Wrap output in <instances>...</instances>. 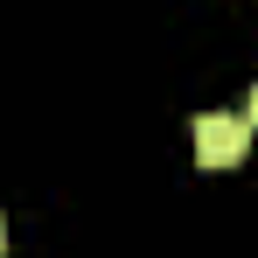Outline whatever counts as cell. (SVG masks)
<instances>
[{"label":"cell","instance_id":"6da1fadb","mask_svg":"<svg viewBox=\"0 0 258 258\" xmlns=\"http://www.w3.org/2000/svg\"><path fill=\"white\" fill-rule=\"evenodd\" d=\"M244 147H251V126L244 119H230V112H203L196 119V161L203 168H237Z\"/></svg>","mask_w":258,"mask_h":258},{"label":"cell","instance_id":"7a4b0ae2","mask_svg":"<svg viewBox=\"0 0 258 258\" xmlns=\"http://www.w3.org/2000/svg\"><path fill=\"white\" fill-rule=\"evenodd\" d=\"M244 105H251V119H244V126H258V84H251V98H244Z\"/></svg>","mask_w":258,"mask_h":258},{"label":"cell","instance_id":"3957f363","mask_svg":"<svg viewBox=\"0 0 258 258\" xmlns=\"http://www.w3.org/2000/svg\"><path fill=\"white\" fill-rule=\"evenodd\" d=\"M0 251H7V223H0Z\"/></svg>","mask_w":258,"mask_h":258}]
</instances>
